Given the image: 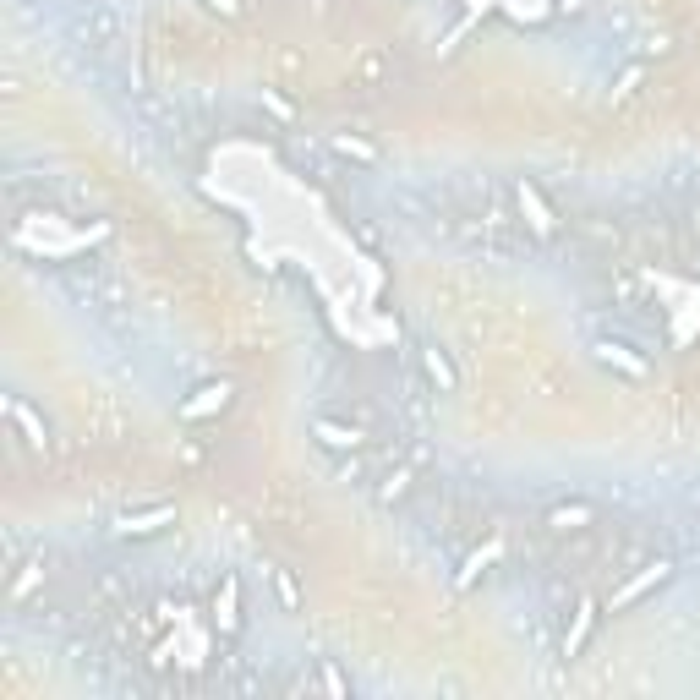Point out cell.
I'll return each instance as SVG.
<instances>
[{"instance_id":"obj_7","label":"cell","mask_w":700,"mask_h":700,"mask_svg":"<svg viewBox=\"0 0 700 700\" xmlns=\"http://www.w3.org/2000/svg\"><path fill=\"white\" fill-rule=\"evenodd\" d=\"M241 580L236 575H225L219 580V597H214V624H219V635H236L241 629Z\"/></svg>"},{"instance_id":"obj_19","label":"cell","mask_w":700,"mask_h":700,"mask_svg":"<svg viewBox=\"0 0 700 700\" xmlns=\"http://www.w3.org/2000/svg\"><path fill=\"white\" fill-rule=\"evenodd\" d=\"M17 569H22V575L11 580V602H22V597H28V591H33V580L44 575V558H33V564H17Z\"/></svg>"},{"instance_id":"obj_15","label":"cell","mask_w":700,"mask_h":700,"mask_svg":"<svg viewBox=\"0 0 700 700\" xmlns=\"http://www.w3.org/2000/svg\"><path fill=\"white\" fill-rule=\"evenodd\" d=\"M312 690H329V695H350V679H345V673L340 668H334V662L329 657H318V668H312Z\"/></svg>"},{"instance_id":"obj_3","label":"cell","mask_w":700,"mask_h":700,"mask_svg":"<svg viewBox=\"0 0 700 700\" xmlns=\"http://www.w3.org/2000/svg\"><path fill=\"white\" fill-rule=\"evenodd\" d=\"M515 203H520V214H525V225H531V236H558V219H553V208L542 203V192H536L531 181H520L515 186Z\"/></svg>"},{"instance_id":"obj_18","label":"cell","mask_w":700,"mask_h":700,"mask_svg":"<svg viewBox=\"0 0 700 700\" xmlns=\"http://www.w3.org/2000/svg\"><path fill=\"white\" fill-rule=\"evenodd\" d=\"M635 55H640V61H668V55H673V39H668V33H640Z\"/></svg>"},{"instance_id":"obj_12","label":"cell","mask_w":700,"mask_h":700,"mask_svg":"<svg viewBox=\"0 0 700 700\" xmlns=\"http://www.w3.org/2000/svg\"><path fill=\"white\" fill-rule=\"evenodd\" d=\"M591 350H597V361H608V367L624 372V378H646V361H640V356H624V345H618V340H597Z\"/></svg>"},{"instance_id":"obj_22","label":"cell","mask_w":700,"mask_h":700,"mask_svg":"<svg viewBox=\"0 0 700 700\" xmlns=\"http://www.w3.org/2000/svg\"><path fill=\"white\" fill-rule=\"evenodd\" d=\"M558 11H569V17H575V11H586V0H558Z\"/></svg>"},{"instance_id":"obj_1","label":"cell","mask_w":700,"mask_h":700,"mask_svg":"<svg viewBox=\"0 0 700 700\" xmlns=\"http://www.w3.org/2000/svg\"><path fill=\"white\" fill-rule=\"evenodd\" d=\"M312 443H318L323 454H334V460H345V454H361L367 433H361V427L334 422V416H318V422H312Z\"/></svg>"},{"instance_id":"obj_8","label":"cell","mask_w":700,"mask_h":700,"mask_svg":"<svg viewBox=\"0 0 700 700\" xmlns=\"http://www.w3.org/2000/svg\"><path fill=\"white\" fill-rule=\"evenodd\" d=\"M170 520H175L170 504L148 509V515H121V520H115V536H154V531H165Z\"/></svg>"},{"instance_id":"obj_10","label":"cell","mask_w":700,"mask_h":700,"mask_svg":"<svg viewBox=\"0 0 700 700\" xmlns=\"http://www.w3.org/2000/svg\"><path fill=\"white\" fill-rule=\"evenodd\" d=\"M411 487H416V471H411V465H394V471L378 482V504H383V509L405 504V498H411Z\"/></svg>"},{"instance_id":"obj_9","label":"cell","mask_w":700,"mask_h":700,"mask_svg":"<svg viewBox=\"0 0 700 700\" xmlns=\"http://www.w3.org/2000/svg\"><path fill=\"white\" fill-rule=\"evenodd\" d=\"M83 33H88V44H93V50H110V44L121 39V17H115L110 6H93V11H88V28H83Z\"/></svg>"},{"instance_id":"obj_17","label":"cell","mask_w":700,"mask_h":700,"mask_svg":"<svg viewBox=\"0 0 700 700\" xmlns=\"http://www.w3.org/2000/svg\"><path fill=\"white\" fill-rule=\"evenodd\" d=\"M274 597L285 613H301V586H296V569H274Z\"/></svg>"},{"instance_id":"obj_5","label":"cell","mask_w":700,"mask_h":700,"mask_svg":"<svg viewBox=\"0 0 700 700\" xmlns=\"http://www.w3.org/2000/svg\"><path fill=\"white\" fill-rule=\"evenodd\" d=\"M422 372H427V383H433L438 394L460 389V372H454V361H449V350H443V345H422Z\"/></svg>"},{"instance_id":"obj_16","label":"cell","mask_w":700,"mask_h":700,"mask_svg":"<svg viewBox=\"0 0 700 700\" xmlns=\"http://www.w3.org/2000/svg\"><path fill=\"white\" fill-rule=\"evenodd\" d=\"M334 154H340V159H356V165H378V148L361 143V137H350V132H334Z\"/></svg>"},{"instance_id":"obj_11","label":"cell","mask_w":700,"mask_h":700,"mask_svg":"<svg viewBox=\"0 0 700 700\" xmlns=\"http://www.w3.org/2000/svg\"><path fill=\"white\" fill-rule=\"evenodd\" d=\"M591 629H597V602H580L575 608V624H569V635H564V657H580V646L591 640Z\"/></svg>"},{"instance_id":"obj_4","label":"cell","mask_w":700,"mask_h":700,"mask_svg":"<svg viewBox=\"0 0 700 700\" xmlns=\"http://www.w3.org/2000/svg\"><path fill=\"white\" fill-rule=\"evenodd\" d=\"M6 416H11V427L22 433V443H28V449H44V443H50V427H44V416L33 411L22 394H6Z\"/></svg>"},{"instance_id":"obj_6","label":"cell","mask_w":700,"mask_h":700,"mask_svg":"<svg viewBox=\"0 0 700 700\" xmlns=\"http://www.w3.org/2000/svg\"><path fill=\"white\" fill-rule=\"evenodd\" d=\"M591 520H597V504H586V498H569V504H553V509H547V525H553L558 536L586 531Z\"/></svg>"},{"instance_id":"obj_13","label":"cell","mask_w":700,"mask_h":700,"mask_svg":"<svg viewBox=\"0 0 700 700\" xmlns=\"http://www.w3.org/2000/svg\"><path fill=\"white\" fill-rule=\"evenodd\" d=\"M197 394H203V400H186V405H181V416H186V422H197V416L225 411V405H230V389H225V383H208V389H197Z\"/></svg>"},{"instance_id":"obj_14","label":"cell","mask_w":700,"mask_h":700,"mask_svg":"<svg viewBox=\"0 0 700 700\" xmlns=\"http://www.w3.org/2000/svg\"><path fill=\"white\" fill-rule=\"evenodd\" d=\"M389 77V50H367L356 61V88H378Z\"/></svg>"},{"instance_id":"obj_2","label":"cell","mask_w":700,"mask_h":700,"mask_svg":"<svg viewBox=\"0 0 700 700\" xmlns=\"http://www.w3.org/2000/svg\"><path fill=\"white\" fill-rule=\"evenodd\" d=\"M668 580H673V564H668V558H651V564H640V575H635V580H629V586H624V591H618V597L608 602V613H618V608H629V602H640V597H646V591H657V586H668Z\"/></svg>"},{"instance_id":"obj_20","label":"cell","mask_w":700,"mask_h":700,"mask_svg":"<svg viewBox=\"0 0 700 700\" xmlns=\"http://www.w3.org/2000/svg\"><path fill=\"white\" fill-rule=\"evenodd\" d=\"M635 88H640V66H629V72L618 77V88H613V93H618V99H629V93H635Z\"/></svg>"},{"instance_id":"obj_21","label":"cell","mask_w":700,"mask_h":700,"mask_svg":"<svg viewBox=\"0 0 700 700\" xmlns=\"http://www.w3.org/2000/svg\"><path fill=\"white\" fill-rule=\"evenodd\" d=\"M203 6H208V11H219V17H236L241 0H203Z\"/></svg>"}]
</instances>
